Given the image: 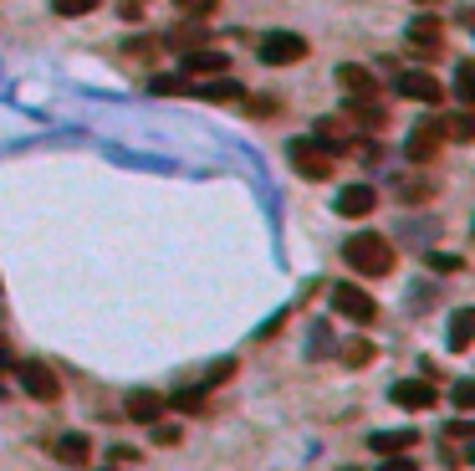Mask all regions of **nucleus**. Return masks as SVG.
<instances>
[{
  "label": "nucleus",
  "mask_w": 475,
  "mask_h": 471,
  "mask_svg": "<svg viewBox=\"0 0 475 471\" xmlns=\"http://www.w3.org/2000/svg\"><path fill=\"white\" fill-rule=\"evenodd\" d=\"M343 256H347V267L363 272V277H388V272H394V241L378 236V231L353 236V241L343 246Z\"/></svg>",
  "instance_id": "f257e3e1"
},
{
  "label": "nucleus",
  "mask_w": 475,
  "mask_h": 471,
  "mask_svg": "<svg viewBox=\"0 0 475 471\" xmlns=\"http://www.w3.org/2000/svg\"><path fill=\"white\" fill-rule=\"evenodd\" d=\"M286 159H292V170L302 174V180H327V174L337 170V154L322 149L317 139H292V144H286Z\"/></svg>",
  "instance_id": "f03ea898"
},
{
  "label": "nucleus",
  "mask_w": 475,
  "mask_h": 471,
  "mask_svg": "<svg viewBox=\"0 0 475 471\" xmlns=\"http://www.w3.org/2000/svg\"><path fill=\"white\" fill-rule=\"evenodd\" d=\"M15 380H21V390L31 394V400H41V405H52L57 394H62V380H57L52 364H41V359H26V364H15Z\"/></svg>",
  "instance_id": "7ed1b4c3"
},
{
  "label": "nucleus",
  "mask_w": 475,
  "mask_h": 471,
  "mask_svg": "<svg viewBox=\"0 0 475 471\" xmlns=\"http://www.w3.org/2000/svg\"><path fill=\"white\" fill-rule=\"evenodd\" d=\"M445 149V129H439V118H419L409 129V139H404V159L409 164H429V159Z\"/></svg>",
  "instance_id": "20e7f679"
},
{
  "label": "nucleus",
  "mask_w": 475,
  "mask_h": 471,
  "mask_svg": "<svg viewBox=\"0 0 475 471\" xmlns=\"http://www.w3.org/2000/svg\"><path fill=\"white\" fill-rule=\"evenodd\" d=\"M307 57V37H296V31H271L266 41H261V62L266 67H292Z\"/></svg>",
  "instance_id": "39448f33"
},
{
  "label": "nucleus",
  "mask_w": 475,
  "mask_h": 471,
  "mask_svg": "<svg viewBox=\"0 0 475 471\" xmlns=\"http://www.w3.org/2000/svg\"><path fill=\"white\" fill-rule=\"evenodd\" d=\"M333 308L343 318H353V323H373V318H378V302H373L363 288H353V282H337L333 288Z\"/></svg>",
  "instance_id": "423d86ee"
},
{
  "label": "nucleus",
  "mask_w": 475,
  "mask_h": 471,
  "mask_svg": "<svg viewBox=\"0 0 475 471\" xmlns=\"http://www.w3.org/2000/svg\"><path fill=\"white\" fill-rule=\"evenodd\" d=\"M404 37H409L414 57H439V47H445V26H439V16H414Z\"/></svg>",
  "instance_id": "0eeeda50"
},
{
  "label": "nucleus",
  "mask_w": 475,
  "mask_h": 471,
  "mask_svg": "<svg viewBox=\"0 0 475 471\" xmlns=\"http://www.w3.org/2000/svg\"><path fill=\"white\" fill-rule=\"evenodd\" d=\"M312 139H317L322 149H333V154H353V144H358V133H353V123L337 113L317 118V129H312Z\"/></svg>",
  "instance_id": "6e6552de"
},
{
  "label": "nucleus",
  "mask_w": 475,
  "mask_h": 471,
  "mask_svg": "<svg viewBox=\"0 0 475 471\" xmlns=\"http://www.w3.org/2000/svg\"><path fill=\"white\" fill-rule=\"evenodd\" d=\"M215 72H231V52H215V47L184 52V78H215Z\"/></svg>",
  "instance_id": "1a4fd4ad"
},
{
  "label": "nucleus",
  "mask_w": 475,
  "mask_h": 471,
  "mask_svg": "<svg viewBox=\"0 0 475 471\" xmlns=\"http://www.w3.org/2000/svg\"><path fill=\"white\" fill-rule=\"evenodd\" d=\"M388 394H394V405H404V410H429V405H439L435 380H398Z\"/></svg>",
  "instance_id": "9d476101"
},
{
  "label": "nucleus",
  "mask_w": 475,
  "mask_h": 471,
  "mask_svg": "<svg viewBox=\"0 0 475 471\" xmlns=\"http://www.w3.org/2000/svg\"><path fill=\"white\" fill-rule=\"evenodd\" d=\"M398 92L414 98V103H429V108H439V98H445L435 72H398Z\"/></svg>",
  "instance_id": "9b49d317"
},
{
  "label": "nucleus",
  "mask_w": 475,
  "mask_h": 471,
  "mask_svg": "<svg viewBox=\"0 0 475 471\" xmlns=\"http://www.w3.org/2000/svg\"><path fill=\"white\" fill-rule=\"evenodd\" d=\"M190 92H194V98H205V103H241V98H245L241 82H235V78H220V72L210 82H190Z\"/></svg>",
  "instance_id": "f8f14e48"
},
{
  "label": "nucleus",
  "mask_w": 475,
  "mask_h": 471,
  "mask_svg": "<svg viewBox=\"0 0 475 471\" xmlns=\"http://www.w3.org/2000/svg\"><path fill=\"white\" fill-rule=\"evenodd\" d=\"M337 88H343L347 98H378V82H373V72H368V67H353V62L337 67Z\"/></svg>",
  "instance_id": "ddd939ff"
},
{
  "label": "nucleus",
  "mask_w": 475,
  "mask_h": 471,
  "mask_svg": "<svg viewBox=\"0 0 475 471\" xmlns=\"http://www.w3.org/2000/svg\"><path fill=\"white\" fill-rule=\"evenodd\" d=\"M52 456L62 461V466H88V461H92V441L82 431H67L62 441L52 445Z\"/></svg>",
  "instance_id": "4468645a"
},
{
  "label": "nucleus",
  "mask_w": 475,
  "mask_h": 471,
  "mask_svg": "<svg viewBox=\"0 0 475 471\" xmlns=\"http://www.w3.org/2000/svg\"><path fill=\"white\" fill-rule=\"evenodd\" d=\"M373 205H378V195H373L368 184H347L343 195H337V215H373Z\"/></svg>",
  "instance_id": "2eb2a0df"
},
{
  "label": "nucleus",
  "mask_w": 475,
  "mask_h": 471,
  "mask_svg": "<svg viewBox=\"0 0 475 471\" xmlns=\"http://www.w3.org/2000/svg\"><path fill=\"white\" fill-rule=\"evenodd\" d=\"M159 415H164V394H154V390H133V394H129V420L154 425Z\"/></svg>",
  "instance_id": "dca6fc26"
},
{
  "label": "nucleus",
  "mask_w": 475,
  "mask_h": 471,
  "mask_svg": "<svg viewBox=\"0 0 475 471\" xmlns=\"http://www.w3.org/2000/svg\"><path fill=\"white\" fill-rule=\"evenodd\" d=\"M470 339H475V313H470V308H460V313L449 318V353H465V349H470Z\"/></svg>",
  "instance_id": "f3484780"
},
{
  "label": "nucleus",
  "mask_w": 475,
  "mask_h": 471,
  "mask_svg": "<svg viewBox=\"0 0 475 471\" xmlns=\"http://www.w3.org/2000/svg\"><path fill=\"white\" fill-rule=\"evenodd\" d=\"M414 441H419L414 431H384V435H373L368 445H373V451H384V456H404Z\"/></svg>",
  "instance_id": "a211bd4d"
},
{
  "label": "nucleus",
  "mask_w": 475,
  "mask_h": 471,
  "mask_svg": "<svg viewBox=\"0 0 475 471\" xmlns=\"http://www.w3.org/2000/svg\"><path fill=\"white\" fill-rule=\"evenodd\" d=\"M439 129H445V139H455V144H470V139H475V118L460 108V113L439 118Z\"/></svg>",
  "instance_id": "6ab92c4d"
},
{
  "label": "nucleus",
  "mask_w": 475,
  "mask_h": 471,
  "mask_svg": "<svg viewBox=\"0 0 475 471\" xmlns=\"http://www.w3.org/2000/svg\"><path fill=\"white\" fill-rule=\"evenodd\" d=\"M394 195H404L409 205H419V200L435 195V184H429V180H414V174H409V180H398V184H394Z\"/></svg>",
  "instance_id": "aec40b11"
},
{
  "label": "nucleus",
  "mask_w": 475,
  "mask_h": 471,
  "mask_svg": "<svg viewBox=\"0 0 475 471\" xmlns=\"http://www.w3.org/2000/svg\"><path fill=\"white\" fill-rule=\"evenodd\" d=\"M455 98H460L465 108L475 103V67H470V62H460V67H455Z\"/></svg>",
  "instance_id": "412c9836"
},
{
  "label": "nucleus",
  "mask_w": 475,
  "mask_h": 471,
  "mask_svg": "<svg viewBox=\"0 0 475 471\" xmlns=\"http://www.w3.org/2000/svg\"><path fill=\"white\" fill-rule=\"evenodd\" d=\"M368 359H373V343H368V339H347V343H343V364L363 369Z\"/></svg>",
  "instance_id": "4be33fe9"
},
{
  "label": "nucleus",
  "mask_w": 475,
  "mask_h": 471,
  "mask_svg": "<svg viewBox=\"0 0 475 471\" xmlns=\"http://www.w3.org/2000/svg\"><path fill=\"white\" fill-rule=\"evenodd\" d=\"M205 41V31L200 26H180V31H169V47H180V52H190V47H200Z\"/></svg>",
  "instance_id": "5701e85b"
},
{
  "label": "nucleus",
  "mask_w": 475,
  "mask_h": 471,
  "mask_svg": "<svg viewBox=\"0 0 475 471\" xmlns=\"http://www.w3.org/2000/svg\"><path fill=\"white\" fill-rule=\"evenodd\" d=\"M103 0H52V11L57 16H88V11H98Z\"/></svg>",
  "instance_id": "b1692460"
},
{
  "label": "nucleus",
  "mask_w": 475,
  "mask_h": 471,
  "mask_svg": "<svg viewBox=\"0 0 475 471\" xmlns=\"http://www.w3.org/2000/svg\"><path fill=\"white\" fill-rule=\"evenodd\" d=\"M164 405H174V410H205V390H184V394H174V400H164Z\"/></svg>",
  "instance_id": "393cba45"
},
{
  "label": "nucleus",
  "mask_w": 475,
  "mask_h": 471,
  "mask_svg": "<svg viewBox=\"0 0 475 471\" xmlns=\"http://www.w3.org/2000/svg\"><path fill=\"white\" fill-rule=\"evenodd\" d=\"M149 92H164V98H174V92H190V78H149Z\"/></svg>",
  "instance_id": "a878e982"
},
{
  "label": "nucleus",
  "mask_w": 475,
  "mask_h": 471,
  "mask_svg": "<svg viewBox=\"0 0 475 471\" xmlns=\"http://www.w3.org/2000/svg\"><path fill=\"white\" fill-rule=\"evenodd\" d=\"M174 5H180V11L190 16V21H205V16L215 11V0H174Z\"/></svg>",
  "instance_id": "bb28decb"
},
{
  "label": "nucleus",
  "mask_w": 475,
  "mask_h": 471,
  "mask_svg": "<svg viewBox=\"0 0 475 471\" xmlns=\"http://www.w3.org/2000/svg\"><path fill=\"white\" fill-rule=\"evenodd\" d=\"M449 400H455V410H475V384L460 380L455 390H449Z\"/></svg>",
  "instance_id": "cd10ccee"
},
{
  "label": "nucleus",
  "mask_w": 475,
  "mask_h": 471,
  "mask_svg": "<svg viewBox=\"0 0 475 471\" xmlns=\"http://www.w3.org/2000/svg\"><path fill=\"white\" fill-rule=\"evenodd\" d=\"M231 374H235V359H225V364H215V369L205 374V384H200V390H215V384H225Z\"/></svg>",
  "instance_id": "c85d7f7f"
},
{
  "label": "nucleus",
  "mask_w": 475,
  "mask_h": 471,
  "mask_svg": "<svg viewBox=\"0 0 475 471\" xmlns=\"http://www.w3.org/2000/svg\"><path fill=\"white\" fill-rule=\"evenodd\" d=\"M143 11H149V0H118V16H123V21H143Z\"/></svg>",
  "instance_id": "c756f323"
},
{
  "label": "nucleus",
  "mask_w": 475,
  "mask_h": 471,
  "mask_svg": "<svg viewBox=\"0 0 475 471\" xmlns=\"http://www.w3.org/2000/svg\"><path fill=\"white\" fill-rule=\"evenodd\" d=\"M378 471H419V466H414V461H404V456H388Z\"/></svg>",
  "instance_id": "7c9ffc66"
},
{
  "label": "nucleus",
  "mask_w": 475,
  "mask_h": 471,
  "mask_svg": "<svg viewBox=\"0 0 475 471\" xmlns=\"http://www.w3.org/2000/svg\"><path fill=\"white\" fill-rule=\"evenodd\" d=\"M429 267H435V272H455V267H460V256H429Z\"/></svg>",
  "instance_id": "2f4dec72"
},
{
  "label": "nucleus",
  "mask_w": 475,
  "mask_h": 471,
  "mask_svg": "<svg viewBox=\"0 0 475 471\" xmlns=\"http://www.w3.org/2000/svg\"><path fill=\"white\" fill-rule=\"evenodd\" d=\"M445 435H449V441H465V435H470V420H455V425H449Z\"/></svg>",
  "instance_id": "473e14b6"
},
{
  "label": "nucleus",
  "mask_w": 475,
  "mask_h": 471,
  "mask_svg": "<svg viewBox=\"0 0 475 471\" xmlns=\"http://www.w3.org/2000/svg\"><path fill=\"white\" fill-rule=\"evenodd\" d=\"M251 113H276V98H251Z\"/></svg>",
  "instance_id": "72a5a7b5"
},
{
  "label": "nucleus",
  "mask_w": 475,
  "mask_h": 471,
  "mask_svg": "<svg viewBox=\"0 0 475 471\" xmlns=\"http://www.w3.org/2000/svg\"><path fill=\"white\" fill-rule=\"evenodd\" d=\"M154 435H159V445H174V441H180V431H174V425H159Z\"/></svg>",
  "instance_id": "f704fd0d"
},
{
  "label": "nucleus",
  "mask_w": 475,
  "mask_h": 471,
  "mask_svg": "<svg viewBox=\"0 0 475 471\" xmlns=\"http://www.w3.org/2000/svg\"><path fill=\"white\" fill-rule=\"evenodd\" d=\"M419 5H439V0H419Z\"/></svg>",
  "instance_id": "c9c22d12"
},
{
  "label": "nucleus",
  "mask_w": 475,
  "mask_h": 471,
  "mask_svg": "<svg viewBox=\"0 0 475 471\" xmlns=\"http://www.w3.org/2000/svg\"><path fill=\"white\" fill-rule=\"evenodd\" d=\"M108 471H118V466H108Z\"/></svg>",
  "instance_id": "e433bc0d"
}]
</instances>
